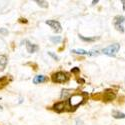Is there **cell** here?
I'll return each mask as SVG.
<instances>
[{
    "label": "cell",
    "mask_w": 125,
    "mask_h": 125,
    "mask_svg": "<svg viewBox=\"0 0 125 125\" xmlns=\"http://www.w3.org/2000/svg\"><path fill=\"white\" fill-rule=\"evenodd\" d=\"M78 36H79V38H80L81 40L87 41V42H94V41H96L97 39H99V37H96V36H94V37H85V36H83V35H81V34H79Z\"/></svg>",
    "instance_id": "cell-14"
},
{
    "label": "cell",
    "mask_w": 125,
    "mask_h": 125,
    "mask_svg": "<svg viewBox=\"0 0 125 125\" xmlns=\"http://www.w3.org/2000/svg\"><path fill=\"white\" fill-rule=\"evenodd\" d=\"M25 42H26V49H27V51L29 52V53H34V52H36L39 49V46L36 45V44H32L27 40L25 41Z\"/></svg>",
    "instance_id": "cell-9"
},
{
    "label": "cell",
    "mask_w": 125,
    "mask_h": 125,
    "mask_svg": "<svg viewBox=\"0 0 125 125\" xmlns=\"http://www.w3.org/2000/svg\"><path fill=\"white\" fill-rule=\"evenodd\" d=\"M7 57L5 55H0V71H3L7 65Z\"/></svg>",
    "instance_id": "cell-12"
},
{
    "label": "cell",
    "mask_w": 125,
    "mask_h": 125,
    "mask_svg": "<svg viewBox=\"0 0 125 125\" xmlns=\"http://www.w3.org/2000/svg\"><path fill=\"white\" fill-rule=\"evenodd\" d=\"M72 90H70V89H63L62 90V93H61V98L62 99H66V98H69L71 95H72V92H71Z\"/></svg>",
    "instance_id": "cell-15"
},
{
    "label": "cell",
    "mask_w": 125,
    "mask_h": 125,
    "mask_svg": "<svg viewBox=\"0 0 125 125\" xmlns=\"http://www.w3.org/2000/svg\"><path fill=\"white\" fill-rule=\"evenodd\" d=\"M71 72H72V73H79V72H80V69H79L78 67H74V68H72V69H71Z\"/></svg>",
    "instance_id": "cell-20"
},
{
    "label": "cell",
    "mask_w": 125,
    "mask_h": 125,
    "mask_svg": "<svg viewBox=\"0 0 125 125\" xmlns=\"http://www.w3.org/2000/svg\"><path fill=\"white\" fill-rule=\"evenodd\" d=\"M68 79H69L68 74L63 71H58L52 75V81L54 83H64L67 82Z\"/></svg>",
    "instance_id": "cell-5"
},
{
    "label": "cell",
    "mask_w": 125,
    "mask_h": 125,
    "mask_svg": "<svg viewBox=\"0 0 125 125\" xmlns=\"http://www.w3.org/2000/svg\"><path fill=\"white\" fill-rule=\"evenodd\" d=\"M0 33L3 34V35H7L8 34V30L5 28H0Z\"/></svg>",
    "instance_id": "cell-19"
},
{
    "label": "cell",
    "mask_w": 125,
    "mask_h": 125,
    "mask_svg": "<svg viewBox=\"0 0 125 125\" xmlns=\"http://www.w3.org/2000/svg\"><path fill=\"white\" fill-rule=\"evenodd\" d=\"M96 3H98V0H93V1H92V4H93V5L96 4Z\"/></svg>",
    "instance_id": "cell-23"
},
{
    "label": "cell",
    "mask_w": 125,
    "mask_h": 125,
    "mask_svg": "<svg viewBox=\"0 0 125 125\" xmlns=\"http://www.w3.org/2000/svg\"><path fill=\"white\" fill-rule=\"evenodd\" d=\"M0 110H2V106L1 105H0Z\"/></svg>",
    "instance_id": "cell-24"
},
{
    "label": "cell",
    "mask_w": 125,
    "mask_h": 125,
    "mask_svg": "<svg viewBox=\"0 0 125 125\" xmlns=\"http://www.w3.org/2000/svg\"><path fill=\"white\" fill-rule=\"evenodd\" d=\"M93 97H96L97 99H101L102 101H105V102H108V101H112L114 98L116 97V92L113 91L112 89H105L104 90L103 93H101V94H94L93 95Z\"/></svg>",
    "instance_id": "cell-2"
},
{
    "label": "cell",
    "mask_w": 125,
    "mask_h": 125,
    "mask_svg": "<svg viewBox=\"0 0 125 125\" xmlns=\"http://www.w3.org/2000/svg\"><path fill=\"white\" fill-rule=\"evenodd\" d=\"M121 3L123 4V11H125V1H124V0H122Z\"/></svg>",
    "instance_id": "cell-22"
},
{
    "label": "cell",
    "mask_w": 125,
    "mask_h": 125,
    "mask_svg": "<svg viewBox=\"0 0 125 125\" xmlns=\"http://www.w3.org/2000/svg\"><path fill=\"white\" fill-rule=\"evenodd\" d=\"M53 109L57 113H61V112H64L66 110H69L68 105H67V102H65V101H60V102L54 104Z\"/></svg>",
    "instance_id": "cell-6"
},
{
    "label": "cell",
    "mask_w": 125,
    "mask_h": 125,
    "mask_svg": "<svg viewBox=\"0 0 125 125\" xmlns=\"http://www.w3.org/2000/svg\"><path fill=\"white\" fill-rule=\"evenodd\" d=\"M124 22H125V17L123 15H117L114 17L113 19V25L115 27V29L119 32L123 33L125 29H124Z\"/></svg>",
    "instance_id": "cell-3"
},
{
    "label": "cell",
    "mask_w": 125,
    "mask_h": 125,
    "mask_svg": "<svg viewBox=\"0 0 125 125\" xmlns=\"http://www.w3.org/2000/svg\"><path fill=\"white\" fill-rule=\"evenodd\" d=\"M36 3L41 6V7H43V8H47L48 7V2L47 1H42V0H36Z\"/></svg>",
    "instance_id": "cell-17"
},
{
    "label": "cell",
    "mask_w": 125,
    "mask_h": 125,
    "mask_svg": "<svg viewBox=\"0 0 125 125\" xmlns=\"http://www.w3.org/2000/svg\"><path fill=\"white\" fill-rule=\"evenodd\" d=\"M72 53L75 54H81V55H89V56H97L99 53L98 51H86L84 49H73L71 50Z\"/></svg>",
    "instance_id": "cell-8"
},
{
    "label": "cell",
    "mask_w": 125,
    "mask_h": 125,
    "mask_svg": "<svg viewBox=\"0 0 125 125\" xmlns=\"http://www.w3.org/2000/svg\"><path fill=\"white\" fill-rule=\"evenodd\" d=\"M45 23L47 25H49L52 29L55 31V32H61V31H62L61 24L58 21H56V20H46Z\"/></svg>",
    "instance_id": "cell-7"
},
{
    "label": "cell",
    "mask_w": 125,
    "mask_h": 125,
    "mask_svg": "<svg viewBox=\"0 0 125 125\" xmlns=\"http://www.w3.org/2000/svg\"><path fill=\"white\" fill-rule=\"evenodd\" d=\"M48 55H50L52 58H53L54 60H56V61L59 59V58H58V56H57V55H55V54L53 53V52H48Z\"/></svg>",
    "instance_id": "cell-18"
},
{
    "label": "cell",
    "mask_w": 125,
    "mask_h": 125,
    "mask_svg": "<svg viewBox=\"0 0 125 125\" xmlns=\"http://www.w3.org/2000/svg\"><path fill=\"white\" fill-rule=\"evenodd\" d=\"M86 100V93H76V94H72L67 101V105L69 110L76 109L81 104H83Z\"/></svg>",
    "instance_id": "cell-1"
},
{
    "label": "cell",
    "mask_w": 125,
    "mask_h": 125,
    "mask_svg": "<svg viewBox=\"0 0 125 125\" xmlns=\"http://www.w3.org/2000/svg\"><path fill=\"white\" fill-rule=\"evenodd\" d=\"M11 80H12V78L10 77V76H8V75H5V76L0 77V89L4 88Z\"/></svg>",
    "instance_id": "cell-10"
},
{
    "label": "cell",
    "mask_w": 125,
    "mask_h": 125,
    "mask_svg": "<svg viewBox=\"0 0 125 125\" xmlns=\"http://www.w3.org/2000/svg\"><path fill=\"white\" fill-rule=\"evenodd\" d=\"M76 123H77L76 125H82V121H81V120H79V119H77V120H76Z\"/></svg>",
    "instance_id": "cell-21"
},
{
    "label": "cell",
    "mask_w": 125,
    "mask_h": 125,
    "mask_svg": "<svg viewBox=\"0 0 125 125\" xmlns=\"http://www.w3.org/2000/svg\"><path fill=\"white\" fill-rule=\"evenodd\" d=\"M48 80V78L44 75H36L33 78V83L34 84H41V83H44Z\"/></svg>",
    "instance_id": "cell-11"
},
{
    "label": "cell",
    "mask_w": 125,
    "mask_h": 125,
    "mask_svg": "<svg viewBox=\"0 0 125 125\" xmlns=\"http://www.w3.org/2000/svg\"><path fill=\"white\" fill-rule=\"evenodd\" d=\"M49 39H50L51 42H53L54 44H58L62 41V37L61 36H51Z\"/></svg>",
    "instance_id": "cell-16"
},
{
    "label": "cell",
    "mask_w": 125,
    "mask_h": 125,
    "mask_svg": "<svg viewBox=\"0 0 125 125\" xmlns=\"http://www.w3.org/2000/svg\"><path fill=\"white\" fill-rule=\"evenodd\" d=\"M112 116L115 119H124L125 118V113L120 112L118 110H112Z\"/></svg>",
    "instance_id": "cell-13"
},
{
    "label": "cell",
    "mask_w": 125,
    "mask_h": 125,
    "mask_svg": "<svg viewBox=\"0 0 125 125\" xmlns=\"http://www.w3.org/2000/svg\"><path fill=\"white\" fill-rule=\"evenodd\" d=\"M119 49H120V44H118V43H114V44H111V45H109V46H107L106 48H104L103 50H102V52L105 55H107V56H110V57H114L116 55V53L119 51Z\"/></svg>",
    "instance_id": "cell-4"
}]
</instances>
